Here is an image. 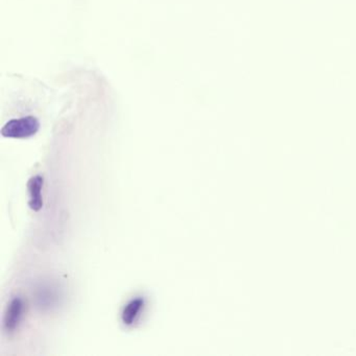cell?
I'll use <instances>...</instances> for the list:
<instances>
[{"label":"cell","mask_w":356,"mask_h":356,"mask_svg":"<svg viewBox=\"0 0 356 356\" xmlns=\"http://www.w3.org/2000/svg\"><path fill=\"white\" fill-rule=\"evenodd\" d=\"M147 308V299L143 296H135L129 300L122 310V322L124 326L133 327L141 320Z\"/></svg>","instance_id":"obj_4"},{"label":"cell","mask_w":356,"mask_h":356,"mask_svg":"<svg viewBox=\"0 0 356 356\" xmlns=\"http://www.w3.org/2000/svg\"><path fill=\"white\" fill-rule=\"evenodd\" d=\"M33 302L42 314L54 312L63 304V286L55 279H43L33 291Z\"/></svg>","instance_id":"obj_1"},{"label":"cell","mask_w":356,"mask_h":356,"mask_svg":"<svg viewBox=\"0 0 356 356\" xmlns=\"http://www.w3.org/2000/svg\"><path fill=\"white\" fill-rule=\"evenodd\" d=\"M40 128L37 118L33 116L12 120L1 129V135L6 138L28 139L37 134Z\"/></svg>","instance_id":"obj_3"},{"label":"cell","mask_w":356,"mask_h":356,"mask_svg":"<svg viewBox=\"0 0 356 356\" xmlns=\"http://www.w3.org/2000/svg\"><path fill=\"white\" fill-rule=\"evenodd\" d=\"M43 185H44V179L41 175H36L32 177L28 182L29 205L33 211H40L43 208Z\"/></svg>","instance_id":"obj_5"},{"label":"cell","mask_w":356,"mask_h":356,"mask_svg":"<svg viewBox=\"0 0 356 356\" xmlns=\"http://www.w3.org/2000/svg\"><path fill=\"white\" fill-rule=\"evenodd\" d=\"M26 314V303L20 296L12 298L6 307L3 314V333L8 337H13L18 332Z\"/></svg>","instance_id":"obj_2"}]
</instances>
